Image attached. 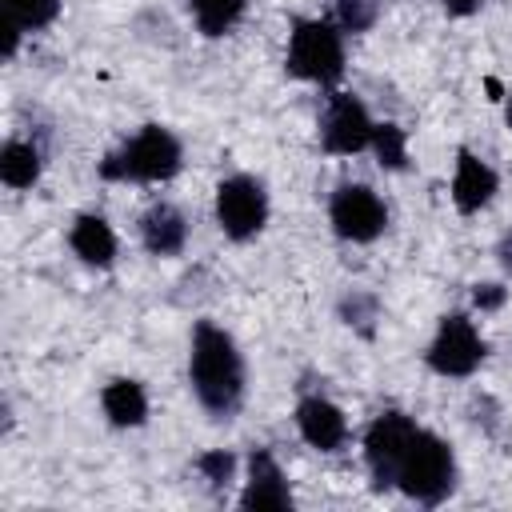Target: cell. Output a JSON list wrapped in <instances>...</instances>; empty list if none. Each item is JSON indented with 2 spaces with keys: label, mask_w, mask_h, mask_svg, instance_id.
<instances>
[{
  "label": "cell",
  "mask_w": 512,
  "mask_h": 512,
  "mask_svg": "<svg viewBox=\"0 0 512 512\" xmlns=\"http://www.w3.org/2000/svg\"><path fill=\"white\" fill-rule=\"evenodd\" d=\"M188 392L216 424L236 420L248 400V360L236 336L216 320H196L188 332Z\"/></svg>",
  "instance_id": "6da1fadb"
},
{
  "label": "cell",
  "mask_w": 512,
  "mask_h": 512,
  "mask_svg": "<svg viewBox=\"0 0 512 512\" xmlns=\"http://www.w3.org/2000/svg\"><path fill=\"white\" fill-rule=\"evenodd\" d=\"M180 168L184 140L168 124H144L96 164V176L108 184H168Z\"/></svg>",
  "instance_id": "7a4b0ae2"
},
{
  "label": "cell",
  "mask_w": 512,
  "mask_h": 512,
  "mask_svg": "<svg viewBox=\"0 0 512 512\" xmlns=\"http://www.w3.org/2000/svg\"><path fill=\"white\" fill-rule=\"evenodd\" d=\"M348 68L344 52V32L332 24V16H300L288 28V48H284V72L292 80L316 84V88H336Z\"/></svg>",
  "instance_id": "3957f363"
},
{
  "label": "cell",
  "mask_w": 512,
  "mask_h": 512,
  "mask_svg": "<svg viewBox=\"0 0 512 512\" xmlns=\"http://www.w3.org/2000/svg\"><path fill=\"white\" fill-rule=\"evenodd\" d=\"M460 484V460H456V448L420 424L416 440L408 444V456L400 464V476H396V492L408 496L412 504L420 508H436L444 504Z\"/></svg>",
  "instance_id": "277c9868"
},
{
  "label": "cell",
  "mask_w": 512,
  "mask_h": 512,
  "mask_svg": "<svg viewBox=\"0 0 512 512\" xmlns=\"http://www.w3.org/2000/svg\"><path fill=\"white\" fill-rule=\"evenodd\" d=\"M212 216H216V228L224 240L232 244H248L256 240L268 220H272V196H268V184L252 172H232L216 184L212 192Z\"/></svg>",
  "instance_id": "5b68a950"
},
{
  "label": "cell",
  "mask_w": 512,
  "mask_h": 512,
  "mask_svg": "<svg viewBox=\"0 0 512 512\" xmlns=\"http://www.w3.org/2000/svg\"><path fill=\"white\" fill-rule=\"evenodd\" d=\"M488 360V340L468 312H444L424 348V364L440 380H468Z\"/></svg>",
  "instance_id": "8992f818"
},
{
  "label": "cell",
  "mask_w": 512,
  "mask_h": 512,
  "mask_svg": "<svg viewBox=\"0 0 512 512\" xmlns=\"http://www.w3.org/2000/svg\"><path fill=\"white\" fill-rule=\"evenodd\" d=\"M416 432H420L416 416H408L400 408H384L364 424L360 456H364V468H368V480H372L376 492H392L396 488L400 464H404L408 444L416 440Z\"/></svg>",
  "instance_id": "52a82bcc"
},
{
  "label": "cell",
  "mask_w": 512,
  "mask_h": 512,
  "mask_svg": "<svg viewBox=\"0 0 512 512\" xmlns=\"http://www.w3.org/2000/svg\"><path fill=\"white\" fill-rule=\"evenodd\" d=\"M388 204L372 184L348 180L328 196V228L344 244H376L388 232Z\"/></svg>",
  "instance_id": "ba28073f"
},
{
  "label": "cell",
  "mask_w": 512,
  "mask_h": 512,
  "mask_svg": "<svg viewBox=\"0 0 512 512\" xmlns=\"http://www.w3.org/2000/svg\"><path fill=\"white\" fill-rule=\"evenodd\" d=\"M376 132V120L368 112V104L356 92H328L320 116H316V140L328 156H360L368 152Z\"/></svg>",
  "instance_id": "9c48e42d"
},
{
  "label": "cell",
  "mask_w": 512,
  "mask_h": 512,
  "mask_svg": "<svg viewBox=\"0 0 512 512\" xmlns=\"http://www.w3.org/2000/svg\"><path fill=\"white\" fill-rule=\"evenodd\" d=\"M292 424H296V436L312 452H324V456L344 452L352 440V424H348L344 408L336 400H328L324 392H300L296 408H292Z\"/></svg>",
  "instance_id": "30bf717a"
},
{
  "label": "cell",
  "mask_w": 512,
  "mask_h": 512,
  "mask_svg": "<svg viewBox=\"0 0 512 512\" xmlns=\"http://www.w3.org/2000/svg\"><path fill=\"white\" fill-rule=\"evenodd\" d=\"M236 504L244 512H292V504H296L292 480H288L284 464L272 456V448H252L248 452Z\"/></svg>",
  "instance_id": "8fae6325"
},
{
  "label": "cell",
  "mask_w": 512,
  "mask_h": 512,
  "mask_svg": "<svg viewBox=\"0 0 512 512\" xmlns=\"http://www.w3.org/2000/svg\"><path fill=\"white\" fill-rule=\"evenodd\" d=\"M500 192V172L472 148H456L452 160V180H448V200L460 216H480Z\"/></svg>",
  "instance_id": "7c38bea8"
},
{
  "label": "cell",
  "mask_w": 512,
  "mask_h": 512,
  "mask_svg": "<svg viewBox=\"0 0 512 512\" xmlns=\"http://www.w3.org/2000/svg\"><path fill=\"white\" fill-rule=\"evenodd\" d=\"M188 236H192V224H188L184 208L172 204V200H152V204L140 212V220H136V240H140V248H144L148 256H156V260H176V256H184Z\"/></svg>",
  "instance_id": "4fadbf2b"
},
{
  "label": "cell",
  "mask_w": 512,
  "mask_h": 512,
  "mask_svg": "<svg viewBox=\"0 0 512 512\" xmlns=\"http://www.w3.org/2000/svg\"><path fill=\"white\" fill-rule=\"evenodd\" d=\"M68 248L72 256L84 264V268H112L116 256H120V240H116V228L108 224V216L100 212H76L72 224H68Z\"/></svg>",
  "instance_id": "5bb4252c"
},
{
  "label": "cell",
  "mask_w": 512,
  "mask_h": 512,
  "mask_svg": "<svg viewBox=\"0 0 512 512\" xmlns=\"http://www.w3.org/2000/svg\"><path fill=\"white\" fill-rule=\"evenodd\" d=\"M100 412L112 428L120 432H136L148 424V388L136 380V376H112L104 388H100Z\"/></svg>",
  "instance_id": "9a60e30c"
},
{
  "label": "cell",
  "mask_w": 512,
  "mask_h": 512,
  "mask_svg": "<svg viewBox=\"0 0 512 512\" xmlns=\"http://www.w3.org/2000/svg\"><path fill=\"white\" fill-rule=\"evenodd\" d=\"M44 176V148L40 140L28 136H8L0 148V184L12 192H28L36 188Z\"/></svg>",
  "instance_id": "2e32d148"
},
{
  "label": "cell",
  "mask_w": 512,
  "mask_h": 512,
  "mask_svg": "<svg viewBox=\"0 0 512 512\" xmlns=\"http://www.w3.org/2000/svg\"><path fill=\"white\" fill-rule=\"evenodd\" d=\"M248 4H252V0H184L188 16H192V24H196V32H200L204 40L228 36V32L248 16Z\"/></svg>",
  "instance_id": "e0dca14e"
},
{
  "label": "cell",
  "mask_w": 512,
  "mask_h": 512,
  "mask_svg": "<svg viewBox=\"0 0 512 512\" xmlns=\"http://www.w3.org/2000/svg\"><path fill=\"white\" fill-rule=\"evenodd\" d=\"M336 320L356 336H372L380 324V296L368 288H344L336 300Z\"/></svg>",
  "instance_id": "ac0fdd59"
},
{
  "label": "cell",
  "mask_w": 512,
  "mask_h": 512,
  "mask_svg": "<svg viewBox=\"0 0 512 512\" xmlns=\"http://www.w3.org/2000/svg\"><path fill=\"white\" fill-rule=\"evenodd\" d=\"M64 0H0V20H12L24 36L56 24Z\"/></svg>",
  "instance_id": "d6986e66"
},
{
  "label": "cell",
  "mask_w": 512,
  "mask_h": 512,
  "mask_svg": "<svg viewBox=\"0 0 512 512\" xmlns=\"http://www.w3.org/2000/svg\"><path fill=\"white\" fill-rule=\"evenodd\" d=\"M368 152L376 156V164L384 172H404L408 168V132L396 120H376V132H372Z\"/></svg>",
  "instance_id": "ffe728a7"
},
{
  "label": "cell",
  "mask_w": 512,
  "mask_h": 512,
  "mask_svg": "<svg viewBox=\"0 0 512 512\" xmlns=\"http://www.w3.org/2000/svg\"><path fill=\"white\" fill-rule=\"evenodd\" d=\"M328 8H332V24L344 36H364L384 16V0H328Z\"/></svg>",
  "instance_id": "44dd1931"
},
{
  "label": "cell",
  "mask_w": 512,
  "mask_h": 512,
  "mask_svg": "<svg viewBox=\"0 0 512 512\" xmlns=\"http://www.w3.org/2000/svg\"><path fill=\"white\" fill-rule=\"evenodd\" d=\"M192 468H196V476H200L212 492H224V488H232V484L240 480V456H236L232 448H204V452L192 460Z\"/></svg>",
  "instance_id": "7402d4cb"
},
{
  "label": "cell",
  "mask_w": 512,
  "mask_h": 512,
  "mask_svg": "<svg viewBox=\"0 0 512 512\" xmlns=\"http://www.w3.org/2000/svg\"><path fill=\"white\" fill-rule=\"evenodd\" d=\"M508 284L504 280H480V284H472V308L476 312H500L504 304H508Z\"/></svg>",
  "instance_id": "603a6c76"
},
{
  "label": "cell",
  "mask_w": 512,
  "mask_h": 512,
  "mask_svg": "<svg viewBox=\"0 0 512 512\" xmlns=\"http://www.w3.org/2000/svg\"><path fill=\"white\" fill-rule=\"evenodd\" d=\"M20 40H24V32H20L12 20H0V56H4V60H12V56L20 52Z\"/></svg>",
  "instance_id": "cb8c5ba5"
},
{
  "label": "cell",
  "mask_w": 512,
  "mask_h": 512,
  "mask_svg": "<svg viewBox=\"0 0 512 512\" xmlns=\"http://www.w3.org/2000/svg\"><path fill=\"white\" fill-rule=\"evenodd\" d=\"M496 264H500V272L512 280V224L500 232V240H496Z\"/></svg>",
  "instance_id": "d4e9b609"
},
{
  "label": "cell",
  "mask_w": 512,
  "mask_h": 512,
  "mask_svg": "<svg viewBox=\"0 0 512 512\" xmlns=\"http://www.w3.org/2000/svg\"><path fill=\"white\" fill-rule=\"evenodd\" d=\"M436 4H440V8L448 12V16L464 20V16H476V12H480V8L488 4V0H436Z\"/></svg>",
  "instance_id": "484cf974"
},
{
  "label": "cell",
  "mask_w": 512,
  "mask_h": 512,
  "mask_svg": "<svg viewBox=\"0 0 512 512\" xmlns=\"http://www.w3.org/2000/svg\"><path fill=\"white\" fill-rule=\"evenodd\" d=\"M504 124L512 128V92H504Z\"/></svg>",
  "instance_id": "4316f807"
}]
</instances>
